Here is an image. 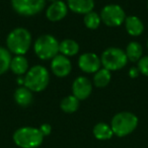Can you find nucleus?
Masks as SVG:
<instances>
[{"label":"nucleus","instance_id":"9b49d317","mask_svg":"<svg viewBox=\"0 0 148 148\" xmlns=\"http://www.w3.org/2000/svg\"><path fill=\"white\" fill-rule=\"evenodd\" d=\"M72 65L70 60L68 59L66 56L64 55H59L52 59L51 62V70L56 76L58 77H65L68 74L71 72Z\"/></svg>","mask_w":148,"mask_h":148},{"label":"nucleus","instance_id":"a878e982","mask_svg":"<svg viewBox=\"0 0 148 148\" xmlns=\"http://www.w3.org/2000/svg\"><path fill=\"white\" fill-rule=\"evenodd\" d=\"M129 75L131 78H136V77L139 75V69H138V68H135V67L131 68L129 71Z\"/></svg>","mask_w":148,"mask_h":148},{"label":"nucleus","instance_id":"6e6552de","mask_svg":"<svg viewBox=\"0 0 148 148\" xmlns=\"http://www.w3.org/2000/svg\"><path fill=\"white\" fill-rule=\"evenodd\" d=\"M46 0H11L13 9L23 16L38 14L45 7Z\"/></svg>","mask_w":148,"mask_h":148},{"label":"nucleus","instance_id":"4468645a","mask_svg":"<svg viewBox=\"0 0 148 148\" xmlns=\"http://www.w3.org/2000/svg\"><path fill=\"white\" fill-rule=\"evenodd\" d=\"M125 27L127 33L133 37H138L144 32L143 23L141 21V19H139L137 16H134V15L126 17Z\"/></svg>","mask_w":148,"mask_h":148},{"label":"nucleus","instance_id":"2eb2a0df","mask_svg":"<svg viewBox=\"0 0 148 148\" xmlns=\"http://www.w3.org/2000/svg\"><path fill=\"white\" fill-rule=\"evenodd\" d=\"M33 93L27 87L21 86L15 90L14 92V101L21 107H29L33 103Z\"/></svg>","mask_w":148,"mask_h":148},{"label":"nucleus","instance_id":"f3484780","mask_svg":"<svg viewBox=\"0 0 148 148\" xmlns=\"http://www.w3.org/2000/svg\"><path fill=\"white\" fill-rule=\"evenodd\" d=\"M29 68V63L25 57L23 56H15L14 58L11 59L10 63V70L16 75H23L25 72H27Z\"/></svg>","mask_w":148,"mask_h":148},{"label":"nucleus","instance_id":"cd10ccee","mask_svg":"<svg viewBox=\"0 0 148 148\" xmlns=\"http://www.w3.org/2000/svg\"><path fill=\"white\" fill-rule=\"evenodd\" d=\"M51 1H53V2H54V1H56V0H51Z\"/></svg>","mask_w":148,"mask_h":148},{"label":"nucleus","instance_id":"9d476101","mask_svg":"<svg viewBox=\"0 0 148 148\" xmlns=\"http://www.w3.org/2000/svg\"><path fill=\"white\" fill-rule=\"evenodd\" d=\"M72 91L74 97H77L79 101L86 99L92 91V85L90 80L84 76L77 77L72 84Z\"/></svg>","mask_w":148,"mask_h":148},{"label":"nucleus","instance_id":"423d86ee","mask_svg":"<svg viewBox=\"0 0 148 148\" xmlns=\"http://www.w3.org/2000/svg\"><path fill=\"white\" fill-rule=\"evenodd\" d=\"M101 62L103 68L109 71H116L127 65L128 58L123 50L119 48H109L101 54Z\"/></svg>","mask_w":148,"mask_h":148},{"label":"nucleus","instance_id":"bb28decb","mask_svg":"<svg viewBox=\"0 0 148 148\" xmlns=\"http://www.w3.org/2000/svg\"><path fill=\"white\" fill-rule=\"evenodd\" d=\"M17 83H18V84H25V78H21V77H19L18 79H17Z\"/></svg>","mask_w":148,"mask_h":148},{"label":"nucleus","instance_id":"0eeeda50","mask_svg":"<svg viewBox=\"0 0 148 148\" xmlns=\"http://www.w3.org/2000/svg\"><path fill=\"white\" fill-rule=\"evenodd\" d=\"M101 19L108 27H120L125 21L126 14L120 5H106L101 11Z\"/></svg>","mask_w":148,"mask_h":148},{"label":"nucleus","instance_id":"f03ea898","mask_svg":"<svg viewBox=\"0 0 148 148\" xmlns=\"http://www.w3.org/2000/svg\"><path fill=\"white\" fill-rule=\"evenodd\" d=\"M44 135L40 129L34 127H23L13 134V141L21 148H37L42 144Z\"/></svg>","mask_w":148,"mask_h":148},{"label":"nucleus","instance_id":"ddd939ff","mask_svg":"<svg viewBox=\"0 0 148 148\" xmlns=\"http://www.w3.org/2000/svg\"><path fill=\"white\" fill-rule=\"evenodd\" d=\"M67 6L75 13L86 14L92 11L95 7V1L93 0H67Z\"/></svg>","mask_w":148,"mask_h":148},{"label":"nucleus","instance_id":"20e7f679","mask_svg":"<svg viewBox=\"0 0 148 148\" xmlns=\"http://www.w3.org/2000/svg\"><path fill=\"white\" fill-rule=\"evenodd\" d=\"M138 118L130 112H122L112 119L111 128L118 137H124L131 134L137 128Z\"/></svg>","mask_w":148,"mask_h":148},{"label":"nucleus","instance_id":"412c9836","mask_svg":"<svg viewBox=\"0 0 148 148\" xmlns=\"http://www.w3.org/2000/svg\"><path fill=\"white\" fill-rule=\"evenodd\" d=\"M111 78V72L106 68H103V69H99L97 72H95V77H93V82H95V85L97 87L103 88V87H106L109 84Z\"/></svg>","mask_w":148,"mask_h":148},{"label":"nucleus","instance_id":"6ab92c4d","mask_svg":"<svg viewBox=\"0 0 148 148\" xmlns=\"http://www.w3.org/2000/svg\"><path fill=\"white\" fill-rule=\"evenodd\" d=\"M142 46L137 42H131L128 44L127 49H126V55L128 60L132 62H137L142 58Z\"/></svg>","mask_w":148,"mask_h":148},{"label":"nucleus","instance_id":"c756f323","mask_svg":"<svg viewBox=\"0 0 148 148\" xmlns=\"http://www.w3.org/2000/svg\"><path fill=\"white\" fill-rule=\"evenodd\" d=\"M147 48H148V41H147Z\"/></svg>","mask_w":148,"mask_h":148},{"label":"nucleus","instance_id":"7ed1b4c3","mask_svg":"<svg viewBox=\"0 0 148 148\" xmlns=\"http://www.w3.org/2000/svg\"><path fill=\"white\" fill-rule=\"evenodd\" d=\"M50 75L44 66L37 65L29 70L25 77V86L34 92H40L48 86Z\"/></svg>","mask_w":148,"mask_h":148},{"label":"nucleus","instance_id":"1a4fd4ad","mask_svg":"<svg viewBox=\"0 0 148 148\" xmlns=\"http://www.w3.org/2000/svg\"><path fill=\"white\" fill-rule=\"evenodd\" d=\"M101 65V59L95 53H84L79 57L78 66L85 73H95Z\"/></svg>","mask_w":148,"mask_h":148},{"label":"nucleus","instance_id":"393cba45","mask_svg":"<svg viewBox=\"0 0 148 148\" xmlns=\"http://www.w3.org/2000/svg\"><path fill=\"white\" fill-rule=\"evenodd\" d=\"M39 129H40V131L42 132V134H43L44 136H48L52 131V127L49 125V124H43V125H42Z\"/></svg>","mask_w":148,"mask_h":148},{"label":"nucleus","instance_id":"39448f33","mask_svg":"<svg viewBox=\"0 0 148 148\" xmlns=\"http://www.w3.org/2000/svg\"><path fill=\"white\" fill-rule=\"evenodd\" d=\"M34 49H35L36 55L40 59L50 60L58 55L59 43L53 36L43 35L36 40Z\"/></svg>","mask_w":148,"mask_h":148},{"label":"nucleus","instance_id":"a211bd4d","mask_svg":"<svg viewBox=\"0 0 148 148\" xmlns=\"http://www.w3.org/2000/svg\"><path fill=\"white\" fill-rule=\"evenodd\" d=\"M93 135L99 140H108L111 139L114 135L111 126L106 123H99L93 128Z\"/></svg>","mask_w":148,"mask_h":148},{"label":"nucleus","instance_id":"f257e3e1","mask_svg":"<svg viewBox=\"0 0 148 148\" xmlns=\"http://www.w3.org/2000/svg\"><path fill=\"white\" fill-rule=\"evenodd\" d=\"M8 51L16 56H23L29 51L32 45V35L23 27L14 29L8 35L6 40Z\"/></svg>","mask_w":148,"mask_h":148},{"label":"nucleus","instance_id":"f8f14e48","mask_svg":"<svg viewBox=\"0 0 148 148\" xmlns=\"http://www.w3.org/2000/svg\"><path fill=\"white\" fill-rule=\"evenodd\" d=\"M68 6L61 0H56L48 7L46 16L50 21H59L67 15Z\"/></svg>","mask_w":148,"mask_h":148},{"label":"nucleus","instance_id":"5701e85b","mask_svg":"<svg viewBox=\"0 0 148 148\" xmlns=\"http://www.w3.org/2000/svg\"><path fill=\"white\" fill-rule=\"evenodd\" d=\"M101 16L97 12H93V11L86 13L84 15V18H83L85 27L89 29H97L99 27V25H101Z\"/></svg>","mask_w":148,"mask_h":148},{"label":"nucleus","instance_id":"dca6fc26","mask_svg":"<svg viewBox=\"0 0 148 148\" xmlns=\"http://www.w3.org/2000/svg\"><path fill=\"white\" fill-rule=\"evenodd\" d=\"M79 51V45L73 40L66 39L59 43V52L66 57L76 55Z\"/></svg>","mask_w":148,"mask_h":148},{"label":"nucleus","instance_id":"b1692460","mask_svg":"<svg viewBox=\"0 0 148 148\" xmlns=\"http://www.w3.org/2000/svg\"><path fill=\"white\" fill-rule=\"evenodd\" d=\"M138 69L139 72L148 77V56H144L138 61Z\"/></svg>","mask_w":148,"mask_h":148},{"label":"nucleus","instance_id":"4be33fe9","mask_svg":"<svg viewBox=\"0 0 148 148\" xmlns=\"http://www.w3.org/2000/svg\"><path fill=\"white\" fill-rule=\"evenodd\" d=\"M11 59L10 52L5 48L0 47V75L4 74L10 68Z\"/></svg>","mask_w":148,"mask_h":148},{"label":"nucleus","instance_id":"aec40b11","mask_svg":"<svg viewBox=\"0 0 148 148\" xmlns=\"http://www.w3.org/2000/svg\"><path fill=\"white\" fill-rule=\"evenodd\" d=\"M60 108L63 112L67 114H72L76 112L79 108V99L74 95H68L62 99Z\"/></svg>","mask_w":148,"mask_h":148},{"label":"nucleus","instance_id":"c85d7f7f","mask_svg":"<svg viewBox=\"0 0 148 148\" xmlns=\"http://www.w3.org/2000/svg\"><path fill=\"white\" fill-rule=\"evenodd\" d=\"M147 7H148V0H147Z\"/></svg>","mask_w":148,"mask_h":148}]
</instances>
